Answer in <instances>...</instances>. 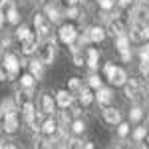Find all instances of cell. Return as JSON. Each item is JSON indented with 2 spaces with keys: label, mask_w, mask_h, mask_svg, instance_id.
<instances>
[{
  "label": "cell",
  "mask_w": 149,
  "mask_h": 149,
  "mask_svg": "<svg viewBox=\"0 0 149 149\" xmlns=\"http://www.w3.org/2000/svg\"><path fill=\"white\" fill-rule=\"evenodd\" d=\"M123 92H125V95L131 100V102L141 103L143 102V95H145V86H143L139 80L131 78V80H127L125 84H123Z\"/></svg>",
  "instance_id": "cell-1"
},
{
  "label": "cell",
  "mask_w": 149,
  "mask_h": 149,
  "mask_svg": "<svg viewBox=\"0 0 149 149\" xmlns=\"http://www.w3.org/2000/svg\"><path fill=\"white\" fill-rule=\"evenodd\" d=\"M34 26H36V36L38 38H50L52 22L48 20L44 14H34Z\"/></svg>",
  "instance_id": "cell-2"
},
{
  "label": "cell",
  "mask_w": 149,
  "mask_h": 149,
  "mask_svg": "<svg viewBox=\"0 0 149 149\" xmlns=\"http://www.w3.org/2000/svg\"><path fill=\"white\" fill-rule=\"evenodd\" d=\"M2 64H4L2 68L8 72V80H14V78H16V74H18V70H20V60L14 56V54H6Z\"/></svg>",
  "instance_id": "cell-3"
},
{
  "label": "cell",
  "mask_w": 149,
  "mask_h": 149,
  "mask_svg": "<svg viewBox=\"0 0 149 149\" xmlns=\"http://www.w3.org/2000/svg\"><path fill=\"white\" fill-rule=\"evenodd\" d=\"M54 38L48 42V44H44V46L40 48V52H38V60L42 62V66H48V64H52L54 62Z\"/></svg>",
  "instance_id": "cell-4"
},
{
  "label": "cell",
  "mask_w": 149,
  "mask_h": 149,
  "mask_svg": "<svg viewBox=\"0 0 149 149\" xmlns=\"http://www.w3.org/2000/svg\"><path fill=\"white\" fill-rule=\"evenodd\" d=\"M58 38H60V42H64V44H74L76 42V38H78V32H76V28L72 26V24H64L62 28H60V32H58Z\"/></svg>",
  "instance_id": "cell-5"
},
{
  "label": "cell",
  "mask_w": 149,
  "mask_h": 149,
  "mask_svg": "<svg viewBox=\"0 0 149 149\" xmlns=\"http://www.w3.org/2000/svg\"><path fill=\"white\" fill-rule=\"evenodd\" d=\"M107 32L113 36H121V34H125V26H123V22L117 18V16H113V18H109L107 20Z\"/></svg>",
  "instance_id": "cell-6"
},
{
  "label": "cell",
  "mask_w": 149,
  "mask_h": 149,
  "mask_svg": "<svg viewBox=\"0 0 149 149\" xmlns=\"http://www.w3.org/2000/svg\"><path fill=\"white\" fill-rule=\"evenodd\" d=\"M38 44H40V38L36 34H30L26 40H22V52L26 56H30V54H34L38 50Z\"/></svg>",
  "instance_id": "cell-7"
},
{
  "label": "cell",
  "mask_w": 149,
  "mask_h": 149,
  "mask_svg": "<svg viewBox=\"0 0 149 149\" xmlns=\"http://www.w3.org/2000/svg\"><path fill=\"white\" fill-rule=\"evenodd\" d=\"M2 121H4V131H6V133H14V131L18 129V125H20V121H18V113H16V111H14V113L4 115Z\"/></svg>",
  "instance_id": "cell-8"
},
{
  "label": "cell",
  "mask_w": 149,
  "mask_h": 149,
  "mask_svg": "<svg viewBox=\"0 0 149 149\" xmlns=\"http://www.w3.org/2000/svg\"><path fill=\"white\" fill-rule=\"evenodd\" d=\"M103 119H105V123H109V125H117V123H121V113H119V109H115V107H105V109H103Z\"/></svg>",
  "instance_id": "cell-9"
},
{
  "label": "cell",
  "mask_w": 149,
  "mask_h": 149,
  "mask_svg": "<svg viewBox=\"0 0 149 149\" xmlns=\"http://www.w3.org/2000/svg\"><path fill=\"white\" fill-rule=\"evenodd\" d=\"M111 100H113V93H111V90L109 88H97V93H95V102L100 103V105H109L111 103Z\"/></svg>",
  "instance_id": "cell-10"
},
{
  "label": "cell",
  "mask_w": 149,
  "mask_h": 149,
  "mask_svg": "<svg viewBox=\"0 0 149 149\" xmlns=\"http://www.w3.org/2000/svg\"><path fill=\"white\" fill-rule=\"evenodd\" d=\"M72 102H74V95H72L68 90H60V92L56 93V103L62 109H68L70 105H72Z\"/></svg>",
  "instance_id": "cell-11"
},
{
  "label": "cell",
  "mask_w": 149,
  "mask_h": 149,
  "mask_svg": "<svg viewBox=\"0 0 149 149\" xmlns=\"http://www.w3.org/2000/svg\"><path fill=\"white\" fill-rule=\"evenodd\" d=\"M20 86L24 88V92H26V95H32L34 93V86H36V78L28 72V74H24L22 78H20Z\"/></svg>",
  "instance_id": "cell-12"
},
{
  "label": "cell",
  "mask_w": 149,
  "mask_h": 149,
  "mask_svg": "<svg viewBox=\"0 0 149 149\" xmlns=\"http://www.w3.org/2000/svg\"><path fill=\"white\" fill-rule=\"evenodd\" d=\"M109 81H111L113 86H123V84L127 81V72L123 68H117V66H115L113 74L109 76Z\"/></svg>",
  "instance_id": "cell-13"
},
{
  "label": "cell",
  "mask_w": 149,
  "mask_h": 149,
  "mask_svg": "<svg viewBox=\"0 0 149 149\" xmlns=\"http://www.w3.org/2000/svg\"><path fill=\"white\" fill-rule=\"evenodd\" d=\"M40 111L46 113V115H52L56 111V102L52 100L50 93H44V95H42V109H40Z\"/></svg>",
  "instance_id": "cell-14"
},
{
  "label": "cell",
  "mask_w": 149,
  "mask_h": 149,
  "mask_svg": "<svg viewBox=\"0 0 149 149\" xmlns=\"http://www.w3.org/2000/svg\"><path fill=\"white\" fill-rule=\"evenodd\" d=\"M100 62V52L95 50V48H90L88 52H86V64H88V68L90 70H97V64Z\"/></svg>",
  "instance_id": "cell-15"
},
{
  "label": "cell",
  "mask_w": 149,
  "mask_h": 149,
  "mask_svg": "<svg viewBox=\"0 0 149 149\" xmlns=\"http://www.w3.org/2000/svg\"><path fill=\"white\" fill-rule=\"evenodd\" d=\"M40 129H42V133H44V135H48V137H50V135H54V133H56L58 121L54 119V117H48L46 121H42V123H40Z\"/></svg>",
  "instance_id": "cell-16"
},
{
  "label": "cell",
  "mask_w": 149,
  "mask_h": 149,
  "mask_svg": "<svg viewBox=\"0 0 149 149\" xmlns=\"http://www.w3.org/2000/svg\"><path fill=\"white\" fill-rule=\"evenodd\" d=\"M44 12H46V18L50 22H60V18H62V12H60V8L56 4H46Z\"/></svg>",
  "instance_id": "cell-17"
},
{
  "label": "cell",
  "mask_w": 149,
  "mask_h": 149,
  "mask_svg": "<svg viewBox=\"0 0 149 149\" xmlns=\"http://www.w3.org/2000/svg\"><path fill=\"white\" fill-rule=\"evenodd\" d=\"M88 36H90V42H103L105 30H103L102 26H93V28L88 30Z\"/></svg>",
  "instance_id": "cell-18"
},
{
  "label": "cell",
  "mask_w": 149,
  "mask_h": 149,
  "mask_svg": "<svg viewBox=\"0 0 149 149\" xmlns=\"http://www.w3.org/2000/svg\"><path fill=\"white\" fill-rule=\"evenodd\" d=\"M131 16H133V22H139V24L149 22V12H147V8H143V6H137Z\"/></svg>",
  "instance_id": "cell-19"
},
{
  "label": "cell",
  "mask_w": 149,
  "mask_h": 149,
  "mask_svg": "<svg viewBox=\"0 0 149 149\" xmlns=\"http://www.w3.org/2000/svg\"><path fill=\"white\" fill-rule=\"evenodd\" d=\"M16 111V103L12 102V100H4V102L0 103V117H4V115L8 113H14Z\"/></svg>",
  "instance_id": "cell-20"
},
{
  "label": "cell",
  "mask_w": 149,
  "mask_h": 149,
  "mask_svg": "<svg viewBox=\"0 0 149 149\" xmlns=\"http://www.w3.org/2000/svg\"><path fill=\"white\" fill-rule=\"evenodd\" d=\"M115 48H117V52H127L129 50V38H127V34L115 36Z\"/></svg>",
  "instance_id": "cell-21"
},
{
  "label": "cell",
  "mask_w": 149,
  "mask_h": 149,
  "mask_svg": "<svg viewBox=\"0 0 149 149\" xmlns=\"http://www.w3.org/2000/svg\"><path fill=\"white\" fill-rule=\"evenodd\" d=\"M28 66H30V74L34 76L36 80H40L42 78V62L34 60V62H28Z\"/></svg>",
  "instance_id": "cell-22"
},
{
  "label": "cell",
  "mask_w": 149,
  "mask_h": 149,
  "mask_svg": "<svg viewBox=\"0 0 149 149\" xmlns=\"http://www.w3.org/2000/svg\"><path fill=\"white\" fill-rule=\"evenodd\" d=\"M80 95V105H90L93 102V93L88 90V88H81V92L78 93Z\"/></svg>",
  "instance_id": "cell-23"
},
{
  "label": "cell",
  "mask_w": 149,
  "mask_h": 149,
  "mask_svg": "<svg viewBox=\"0 0 149 149\" xmlns=\"http://www.w3.org/2000/svg\"><path fill=\"white\" fill-rule=\"evenodd\" d=\"M81 80L80 78H70V81H68V92L70 93H80L81 92Z\"/></svg>",
  "instance_id": "cell-24"
},
{
  "label": "cell",
  "mask_w": 149,
  "mask_h": 149,
  "mask_svg": "<svg viewBox=\"0 0 149 149\" xmlns=\"http://www.w3.org/2000/svg\"><path fill=\"white\" fill-rule=\"evenodd\" d=\"M16 8V4H14V0H0V14L6 18V14L10 10H14Z\"/></svg>",
  "instance_id": "cell-25"
},
{
  "label": "cell",
  "mask_w": 149,
  "mask_h": 149,
  "mask_svg": "<svg viewBox=\"0 0 149 149\" xmlns=\"http://www.w3.org/2000/svg\"><path fill=\"white\" fill-rule=\"evenodd\" d=\"M34 149H50L48 139L44 135H34Z\"/></svg>",
  "instance_id": "cell-26"
},
{
  "label": "cell",
  "mask_w": 149,
  "mask_h": 149,
  "mask_svg": "<svg viewBox=\"0 0 149 149\" xmlns=\"http://www.w3.org/2000/svg\"><path fill=\"white\" fill-rule=\"evenodd\" d=\"M30 34H32V32H30V28H28V26H24V24L18 28V30H16V38H18L20 42H22V40H26Z\"/></svg>",
  "instance_id": "cell-27"
},
{
  "label": "cell",
  "mask_w": 149,
  "mask_h": 149,
  "mask_svg": "<svg viewBox=\"0 0 149 149\" xmlns=\"http://www.w3.org/2000/svg\"><path fill=\"white\" fill-rule=\"evenodd\" d=\"M141 117H143V109H141L139 105H135V107L129 111V119H131V121H139Z\"/></svg>",
  "instance_id": "cell-28"
},
{
  "label": "cell",
  "mask_w": 149,
  "mask_h": 149,
  "mask_svg": "<svg viewBox=\"0 0 149 149\" xmlns=\"http://www.w3.org/2000/svg\"><path fill=\"white\" fill-rule=\"evenodd\" d=\"M139 72H141L143 78H147V80H149V58L141 60V64H139Z\"/></svg>",
  "instance_id": "cell-29"
},
{
  "label": "cell",
  "mask_w": 149,
  "mask_h": 149,
  "mask_svg": "<svg viewBox=\"0 0 149 149\" xmlns=\"http://www.w3.org/2000/svg\"><path fill=\"white\" fill-rule=\"evenodd\" d=\"M68 149H84V141L78 139V137L68 139Z\"/></svg>",
  "instance_id": "cell-30"
},
{
  "label": "cell",
  "mask_w": 149,
  "mask_h": 149,
  "mask_svg": "<svg viewBox=\"0 0 149 149\" xmlns=\"http://www.w3.org/2000/svg\"><path fill=\"white\" fill-rule=\"evenodd\" d=\"M6 20H8L10 24H18V22H20V14H18V10H16V8L10 10L8 14H6Z\"/></svg>",
  "instance_id": "cell-31"
},
{
  "label": "cell",
  "mask_w": 149,
  "mask_h": 149,
  "mask_svg": "<svg viewBox=\"0 0 149 149\" xmlns=\"http://www.w3.org/2000/svg\"><path fill=\"white\" fill-rule=\"evenodd\" d=\"M72 129H74V133H84V131H86V123H84L81 119H76V121L72 123Z\"/></svg>",
  "instance_id": "cell-32"
},
{
  "label": "cell",
  "mask_w": 149,
  "mask_h": 149,
  "mask_svg": "<svg viewBox=\"0 0 149 149\" xmlns=\"http://www.w3.org/2000/svg\"><path fill=\"white\" fill-rule=\"evenodd\" d=\"M97 4H100L102 10H111L115 6V0H97Z\"/></svg>",
  "instance_id": "cell-33"
},
{
  "label": "cell",
  "mask_w": 149,
  "mask_h": 149,
  "mask_svg": "<svg viewBox=\"0 0 149 149\" xmlns=\"http://www.w3.org/2000/svg\"><path fill=\"white\" fill-rule=\"evenodd\" d=\"M66 16H68L70 20H76V18H80V10L76 6H70L68 10H66Z\"/></svg>",
  "instance_id": "cell-34"
},
{
  "label": "cell",
  "mask_w": 149,
  "mask_h": 149,
  "mask_svg": "<svg viewBox=\"0 0 149 149\" xmlns=\"http://www.w3.org/2000/svg\"><path fill=\"white\" fill-rule=\"evenodd\" d=\"M145 135H147V129H145V127H137V129L133 131V139H135V141H141Z\"/></svg>",
  "instance_id": "cell-35"
},
{
  "label": "cell",
  "mask_w": 149,
  "mask_h": 149,
  "mask_svg": "<svg viewBox=\"0 0 149 149\" xmlns=\"http://www.w3.org/2000/svg\"><path fill=\"white\" fill-rule=\"evenodd\" d=\"M70 123V115H68V111H62L60 113V121H58V125L60 127H66Z\"/></svg>",
  "instance_id": "cell-36"
},
{
  "label": "cell",
  "mask_w": 149,
  "mask_h": 149,
  "mask_svg": "<svg viewBox=\"0 0 149 149\" xmlns=\"http://www.w3.org/2000/svg\"><path fill=\"white\" fill-rule=\"evenodd\" d=\"M88 84H90V88H102V80H100V76H92L90 80H88Z\"/></svg>",
  "instance_id": "cell-37"
},
{
  "label": "cell",
  "mask_w": 149,
  "mask_h": 149,
  "mask_svg": "<svg viewBox=\"0 0 149 149\" xmlns=\"http://www.w3.org/2000/svg\"><path fill=\"white\" fill-rule=\"evenodd\" d=\"M117 133H119L121 137H125L127 133H129V125H127V123H117Z\"/></svg>",
  "instance_id": "cell-38"
},
{
  "label": "cell",
  "mask_w": 149,
  "mask_h": 149,
  "mask_svg": "<svg viewBox=\"0 0 149 149\" xmlns=\"http://www.w3.org/2000/svg\"><path fill=\"white\" fill-rule=\"evenodd\" d=\"M113 70H115V64H111V62H109V64H105V68H103V74H105V78H107V80H109V76L113 74Z\"/></svg>",
  "instance_id": "cell-39"
},
{
  "label": "cell",
  "mask_w": 149,
  "mask_h": 149,
  "mask_svg": "<svg viewBox=\"0 0 149 149\" xmlns=\"http://www.w3.org/2000/svg\"><path fill=\"white\" fill-rule=\"evenodd\" d=\"M70 107H72V113H74V115H80L81 113V105H80V103H74V102H72Z\"/></svg>",
  "instance_id": "cell-40"
},
{
  "label": "cell",
  "mask_w": 149,
  "mask_h": 149,
  "mask_svg": "<svg viewBox=\"0 0 149 149\" xmlns=\"http://www.w3.org/2000/svg\"><path fill=\"white\" fill-rule=\"evenodd\" d=\"M127 149H147V145H145V143H141V141H135V143H131Z\"/></svg>",
  "instance_id": "cell-41"
},
{
  "label": "cell",
  "mask_w": 149,
  "mask_h": 149,
  "mask_svg": "<svg viewBox=\"0 0 149 149\" xmlns=\"http://www.w3.org/2000/svg\"><path fill=\"white\" fill-rule=\"evenodd\" d=\"M139 54H141V60H145V58H149V44H145V46L141 48V52H139Z\"/></svg>",
  "instance_id": "cell-42"
},
{
  "label": "cell",
  "mask_w": 149,
  "mask_h": 149,
  "mask_svg": "<svg viewBox=\"0 0 149 149\" xmlns=\"http://www.w3.org/2000/svg\"><path fill=\"white\" fill-rule=\"evenodd\" d=\"M121 60H123V62H129V60H131V54H129V50H127V52H121Z\"/></svg>",
  "instance_id": "cell-43"
},
{
  "label": "cell",
  "mask_w": 149,
  "mask_h": 149,
  "mask_svg": "<svg viewBox=\"0 0 149 149\" xmlns=\"http://www.w3.org/2000/svg\"><path fill=\"white\" fill-rule=\"evenodd\" d=\"M131 2H133V0H117V4H119V6H129Z\"/></svg>",
  "instance_id": "cell-44"
},
{
  "label": "cell",
  "mask_w": 149,
  "mask_h": 149,
  "mask_svg": "<svg viewBox=\"0 0 149 149\" xmlns=\"http://www.w3.org/2000/svg\"><path fill=\"white\" fill-rule=\"evenodd\" d=\"M6 80V72H4V68L0 66V81H4Z\"/></svg>",
  "instance_id": "cell-45"
},
{
  "label": "cell",
  "mask_w": 149,
  "mask_h": 149,
  "mask_svg": "<svg viewBox=\"0 0 149 149\" xmlns=\"http://www.w3.org/2000/svg\"><path fill=\"white\" fill-rule=\"evenodd\" d=\"M2 149H16L14 143H6V145H2Z\"/></svg>",
  "instance_id": "cell-46"
},
{
  "label": "cell",
  "mask_w": 149,
  "mask_h": 149,
  "mask_svg": "<svg viewBox=\"0 0 149 149\" xmlns=\"http://www.w3.org/2000/svg\"><path fill=\"white\" fill-rule=\"evenodd\" d=\"M78 2H80V0H68V4H70V6H76Z\"/></svg>",
  "instance_id": "cell-47"
},
{
  "label": "cell",
  "mask_w": 149,
  "mask_h": 149,
  "mask_svg": "<svg viewBox=\"0 0 149 149\" xmlns=\"http://www.w3.org/2000/svg\"><path fill=\"white\" fill-rule=\"evenodd\" d=\"M2 26H4V16L0 14V28H2Z\"/></svg>",
  "instance_id": "cell-48"
},
{
  "label": "cell",
  "mask_w": 149,
  "mask_h": 149,
  "mask_svg": "<svg viewBox=\"0 0 149 149\" xmlns=\"http://www.w3.org/2000/svg\"><path fill=\"white\" fill-rule=\"evenodd\" d=\"M145 137H147V143H149V135H145Z\"/></svg>",
  "instance_id": "cell-49"
},
{
  "label": "cell",
  "mask_w": 149,
  "mask_h": 149,
  "mask_svg": "<svg viewBox=\"0 0 149 149\" xmlns=\"http://www.w3.org/2000/svg\"><path fill=\"white\" fill-rule=\"evenodd\" d=\"M2 145H4V143H0V149H2Z\"/></svg>",
  "instance_id": "cell-50"
},
{
  "label": "cell",
  "mask_w": 149,
  "mask_h": 149,
  "mask_svg": "<svg viewBox=\"0 0 149 149\" xmlns=\"http://www.w3.org/2000/svg\"><path fill=\"white\" fill-rule=\"evenodd\" d=\"M80 2H86V0H80Z\"/></svg>",
  "instance_id": "cell-51"
}]
</instances>
